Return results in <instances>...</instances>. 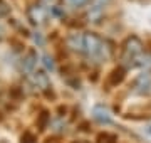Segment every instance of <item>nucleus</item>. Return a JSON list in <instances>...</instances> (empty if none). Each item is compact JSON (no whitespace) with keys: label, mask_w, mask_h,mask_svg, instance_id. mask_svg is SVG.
I'll return each mask as SVG.
<instances>
[{"label":"nucleus","mask_w":151,"mask_h":143,"mask_svg":"<svg viewBox=\"0 0 151 143\" xmlns=\"http://www.w3.org/2000/svg\"><path fill=\"white\" fill-rule=\"evenodd\" d=\"M103 47H104V42L97 34L94 32L84 34V52H87V56H92V57L101 56Z\"/></svg>","instance_id":"nucleus-1"},{"label":"nucleus","mask_w":151,"mask_h":143,"mask_svg":"<svg viewBox=\"0 0 151 143\" xmlns=\"http://www.w3.org/2000/svg\"><path fill=\"white\" fill-rule=\"evenodd\" d=\"M123 51H124V56L129 61H134L138 57H141V54H143V42H141V39L138 35H129L124 40Z\"/></svg>","instance_id":"nucleus-2"},{"label":"nucleus","mask_w":151,"mask_h":143,"mask_svg":"<svg viewBox=\"0 0 151 143\" xmlns=\"http://www.w3.org/2000/svg\"><path fill=\"white\" fill-rule=\"evenodd\" d=\"M27 19L34 25H40L47 19V10L40 5H32V7H29V10H27Z\"/></svg>","instance_id":"nucleus-3"},{"label":"nucleus","mask_w":151,"mask_h":143,"mask_svg":"<svg viewBox=\"0 0 151 143\" xmlns=\"http://www.w3.org/2000/svg\"><path fill=\"white\" fill-rule=\"evenodd\" d=\"M92 118L103 125H111L113 123V118H111V113L104 105H96L92 108Z\"/></svg>","instance_id":"nucleus-4"},{"label":"nucleus","mask_w":151,"mask_h":143,"mask_svg":"<svg viewBox=\"0 0 151 143\" xmlns=\"http://www.w3.org/2000/svg\"><path fill=\"white\" fill-rule=\"evenodd\" d=\"M134 91L139 94H151V76L150 74H141L134 81Z\"/></svg>","instance_id":"nucleus-5"},{"label":"nucleus","mask_w":151,"mask_h":143,"mask_svg":"<svg viewBox=\"0 0 151 143\" xmlns=\"http://www.w3.org/2000/svg\"><path fill=\"white\" fill-rule=\"evenodd\" d=\"M37 66V52L34 49H29L24 57H22V71L24 72H32L34 67Z\"/></svg>","instance_id":"nucleus-6"},{"label":"nucleus","mask_w":151,"mask_h":143,"mask_svg":"<svg viewBox=\"0 0 151 143\" xmlns=\"http://www.w3.org/2000/svg\"><path fill=\"white\" fill-rule=\"evenodd\" d=\"M124 77H126V69L121 67V66L114 67L113 71L109 72V76H108V86L116 88V86H119V84L124 81Z\"/></svg>","instance_id":"nucleus-7"},{"label":"nucleus","mask_w":151,"mask_h":143,"mask_svg":"<svg viewBox=\"0 0 151 143\" xmlns=\"http://www.w3.org/2000/svg\"><path fill=\"white\" fill-rule=\"evenodd\" d=\"M65 44H67L69 49L77 51V52H82V51H84V35H81V34H72V35L67 37Z\"/></svg>","instance_id":"nucleus-8"},{"label":"nucleus","mask_w":151,"mask_h":143,"mask_svg":"<svg viewBox=\"0 0 151 143\" xmlns=\"http://www.w3.org/2000/svg\"><path fill=\"white\" fill-rule=\"evenodd\" d=\"M32 79H34V83H35V86H37L39 89H42V91H47V89H50V79H49V76H47L44 71L34 72V74H32Z\"/></svg>","instance_id":"nucleus-9"},{"label":"nucleus","mask_w":151,"mask_h":143,"mask_svg":"<svg viewBox=\"0 0 151 143\" xmlns=\"http://www.w3.org/2000/svg\"><path fill=\"white\" fill-rule=\"evenodd\" d=\"M49 123H50V113L45 110L40 111V115H37V128L40 131H44L49 126Z\"/></svg>","instance_id":"nucleus-10"},{"label":"nucleus","mask_w":151,"mask_h":143,"mask_svg":"<svg viewBox=\"0 0 151 143\" xmlns=\"http://www.w3.org/2000/svg\"><path fill=\"white\" fill-rule=\"evenodd\" d=\"M96 143H118V136L113 135V133L101 131L96 138Z\"/></svg>","instance_id":"nucleus-11"},{"label":"nucleus","mask_w":151,"mask_h":143,"mask_svg":"<svg viewBox=\"0 0 151 143\" xmlns=\"http://www.w3.org/2000/svg\"><path fill=\"white\" fill-rule=\"evenodd\" d=\"M87 19H89V22H92V24H99L101 19H103V9L91 7V10H89V14H87Z\"/></svg>","instance_id":"nucleus-12"},{"label":"nucleus","mask_w":151,"mask_h":143,"mask_svg":"<svg viewBox=\"0 0 151 143\" xmlns=\"http://www.w3.org/2000/svg\"><path fill=\"white\" fill-rule=\"evenodd\" d=\"M20 143H37V135L34 131H30V130H27V131L22 133Z\"/></svg>","instance_id":"nucleus-13"},{"label":"nucleus","mask_w":151,"mask_h":143,"mask_svg":"<svg viewBox=\"0 0 151 143\" xmlns=\"http://www.w3.org/2000/svg\"><path fill=\"white\" fill-rule=\"evenodd\" d=\"M10 5L7 4L5 0H0V19H5V17L10 15Z\"/></svg>","instance_id":"nucleus-14"},{"label":"nucleus","mask_w":151,"mask_h":143,"mask_svg":"<svg viewBox=\"0 0 151 143\" xmlns=\"http://www.w3.org/2000/svg\"><path fill=\"white\" fill-rule=\"evenodd\" d=\"M42 59H44V66L47 67L49 71H54V69H55V64H54V61H52V57H49V56H44Z\"/></svg>","instance_id":"nucleus-15"},{"label":"nucleus","mask_w":151,"mask_h":143,"mask_svg":"<svg viewBox=\"0 0 151 143\" xmlns=\"http://www.w3.org/2000/svg\"><path fill=\"white\" fill-rule=\"evenodd\" d=\"M67 2V5L74 7V9H77V7H82L84 4H87V0H65Z\"/></svg>","instance_id":"nucleus-16"},{"label":"nucleus","mask_w":151,"mask_h":143,"mask_svg":"<svg viewBox=\"0 0 151 143\" xmlns=\"http://www.w3.org/2000/svg\"><path fill=\"white\" fill-rule=\"evenodd\" d=\"M108 2H109V0H91V5L96 7V9H103Z\"/></svg>","instance_id":"nucleus-17"},{"label":"nucleus","mask_w":151,"mask_h":143,"mask_svg":"<svg viewBox=\"0 0 151 143\" xmlns=\"http://www.w3.org/2000/svg\"><path fill=\"white\" fill-rule=\"evenodd\" d=\"M55 0H40V4H44V5H54Z\"/></svg>","instance_id":"nucleus-18"},{"label":"nucleus","mask_w":151,"mask_h":143,"mask_svg":"<svg viewBox=\"0 0 151 143\" xmlns=\"http://www.w3.org/2000/svg\"><path fill=\"white\" fill-rule=\"evenodd\" d=\"M87 126H89V123H87V121H84V123L81 125V130H82V131H87V130H89Z\"/></svg>","instance_id":"nucleus-19"},{"label":"nucleus","mask_w":151,"mask_h":143,"mask_svg":"<svg viewBox=\"0 0 151 143\" xmlns=\"http://www.w3.org/2000/svg\"><path fill=\"white\" fill-rule=\"evenodd\" d=\"M35 42H39V44H42V42H44V39L40 37V35H35Z\"/></svg>","instance_id":"nucleus-20"},{"label":"nucleus","mask_w":151,"mask_h":143,"mask_svg":"<svg viewBox=\"0 0 151 143\" xmlns=\"http://www.w3.org/2000/svg\"><path fill=\"white\" fill-rule=\"evenodd\" d=\"M72 143H87V142H84V140H79V142H72Z\"/></svg>","instance_id":"nucleus-21"}]
</instances>
